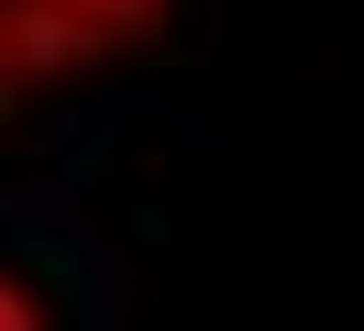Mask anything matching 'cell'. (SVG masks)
Wrapping results in <instances>:
<instances>
[{"mask_svg":"<svg viewBox=\"0 0 364 331\" xmlns=\"http://www.w3.org/2000/svg\"><path fill=\"white\" fill-rule=\"evenodd\" d=\"M0 331H45V287H23L11 265H0Z\"/></svg>","mask_w":364,"mask_h":331,"instance_id":"obj_2","label":"cell"},{"mask_svg":"<svg viewBox=\"0 0 364 331\" xmlns=\"http://www.w3.org/2000/svg\"><path fill=\"white\" fill-rule=\"evenodd\" d=\"M0 122H11V88H0Z\"/></svg>","mask_w":364,"mask_h":331,"instance_id":"obj_3","label":"cell"},{"mask_svg":"<svg viewBox=\"0 0 364 331\" xmlns=\"http://www.w3.org/2000/svg\"><path fill=\"white\" fill-rule=\"evenodd\" d=\"M55 11H67L100 56H155L166 22H177V0H55Z\"/></svg>","mask_w":364,"mask_h":331,"instance_id":"obj_1","label":"cell"}]
</instances>
